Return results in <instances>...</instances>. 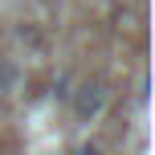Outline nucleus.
<instances>
[{
  "instance_id": "3",
  "label": "nucleus",
  "mask_w": 155,
  "mask_h": 155,
  "mask_svg": "<svg viewBox=\"0 0 155 155\" xmlns=\"http://www.w3.org/2000/svg\"><path fill=\"white\" fill-rule=\"evenodd\" d=\"M70 86H74V82H70V74H61V78H57V82H53V98H57V102L74 98V90H70Z\"/></svg>"
},
{
  "instance_id": "2",
  "label": "nucleus",
  "mask_w": 155,
  "mask_h": 155,
  "mask_svg": "<svg viewBox=\"0 0 155 155\" xmlns=\"http://www.w3.org/2000/svg\"><path fill=\"white\" fill-rule=\"evenodd\" d=\"M70 155H106V151H102L98 139H82V143H74V147H70Z\"/></svg>"
},
{
  "instance_id": "5",
  "label": "nucleus",
  "mask_w": 155,
  "mask_h": 155,
  "mask_svg": "<svg viewBox=\"0 0 155 155\" xmlns=\"http://www.w3.org/2000/svg\"><path fill=\"white\" fill-rule=\"evenodd\" d=\"M151 98V82H147V74H143V82H139V102H147Z\"/></svg>"
},
{
  "instance_id": "4",
  "label": "nucleus",
  "mask_w": 155,
  "mask_h": 155,
  "mask_svg": "<svg viewBox=\"0 0 155 155\" xmlns=\"http://www.w3.org/2000/svg\"><path fill=\"white\" fill-rule=\"evenodd\" d=\"M12 86H16V74L8 70V65H0V94H8Z\"/></svg>"
},
{
  "instance_id": "1",
  "label": "nucleus",
  "mask_w": 155,
  "mask_h": 155,
  "mask_svg": "<svg viewBox=\"0 0 155 155\" xmlns=\"http://www.w3.org/2000/svg\"><path fill=\"white\" fill-rule=\"evenodd\" d=\"M106 102H110L106 82H82L74 90V114L82 118V123H94V118L106 110Z\"/></svg>"
}]
</instances>
